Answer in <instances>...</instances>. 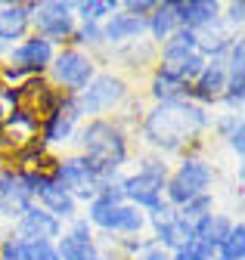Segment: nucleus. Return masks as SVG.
I'll return each mask as SVG.
<instances>
[{"label": "nucleus", "instance_id": "f257e3e1", "mask_svg": "<svg viewBox=\"0 0 245 260\" xmlns=\"http://www.w3.org/2000/svg\"><path fill=\"white\" fill-rule=\"evenodd\" d=\"M211 127V115L193 103H174V106H149L137 137L152 155H202V137Z\"/></svg>", "mask_w": 245, "mask_h": 260}, {"label": "nucleus", "instance_id": "f03ea898", "mask_svg": "<svg viewBox=\"0 0 245 260\" xmlns=\"http://www.w3.org/2000/svg\"><path fill=\"white\" fill-rule=\"evenodd\" d=\"M72 146H75V155L87 158L94 168L106 174H125V165L131 161V137L112 118L81 121Z\"/></svg>", "mask_w": 245, "mask_h": 260}, {"label": "nucleus", "instance_id": "7ed1b4c3", "mask_svg": "<svg viewBox=\"0 0 245 260\" xmlns=\"http://www.w3.org/2000/svg\"><path fill=\"white\" fill-rule=\"evenodd\" d=\"M214 183H218V171L205 155H180L165 180V205L177 211L196 195L211 192Z\"/></svg>", "mask_w": 245, "mask_h": 260}, {"label": "nucleus", "instance_id": "20e7f679", "mask_svg": "<svg viewBox=\"0 0 245 260\" xmlns=\"http://www.w3.org/2000/svg\"><path fill=\"white\" fill-rule=\"evenodd\" d=\"M50 177L63 186L72 199L84 208V205H90L100 195V189L106 186V183H112V180H118L121 174H106V171H100V168H94L87 158H81V155H75V152H69V155H56V161H53V168H50Z\"/></svg>", "mask_w": 245, "mask_h": 260}, {"label": "nucleus", "instance_id": "39448f33", "mask_svg": "<svg viewBox=\"0 0 245 260\" xmlns=\"http://www.w3.org/2000/svg\"><path fill=\"white\" fill-rule=\"evenodd\" d=\"M94 233H103V236H146L149 230V220L143 211H137L134 205L128 202H103V199H94L90 205H84V214H81Z\"/></svg>", "mask_w": 245, "mask_h": 260}, {"label": "nucleus", "instance_id": "423d86ee", "mask_svg": "<svg viewBox=\"0 0 245 260\" xmlns=\"http://www.w3.org/2000/svg\"><path fill=\"white\" fill-rule=\"evenodd\" d=\"M97 75H100V59L97 56H90L84 50H75V47H59L44 78H47L50 87L78 96Z\"/></svg>", "mask_w": 245, "mask_h": 260}, {"label": "nucleus", "instance_id": "0eeeda50", "mask_svg": "<svg viewBox=\"0 0 245 260\" xmlns=\"http://www.w3.org/2000/svg\"><path fill=\"white\" fill-rule=\"evenodd\" d=\"M128 100H131V84L118 72H103V69L78 93V106H81L84 121L87 118H112Z\"/></svg>", "mask_w": 245, "mask_h": 260}, {"label": "nucleus", "instance_id": "6e6552de", "mask_svg": "<svg viewBox=\"0 0 245 260\" xmlns=\"http://www.w3.org/2000/svg\"><path fill=\"white\" fill-rule=\"evenodd\" d=\"M32 10V35H41L56 50L69 47L78 19H75V0H28Z\"/></svg>", "mask_w": 245, "mask_h": 260}, {"label": "nucleus", "instance_id": "1a4fd4ad", "mask_svg": "<svg viewBox=\"0 0 245 260\" xmlns=\"http://www.w3.org/2000/svg\"><path fill=\"white\" fill-rule=\"evenodd\" d=\"M81 121H84V115H81V106H78V96L66 93L63 103H59V109L50 112L47 118H41V134H38V140H41L50 152L66 149V146H72V140H75V134H78Z\"/></svg>", "mask_w": 245, "mask_h": 260}, {"label": "nucleus", "instance_id": "9d476101", "mask_svg": "<svg viewBox=\"0 0 245 260\" xmlns=\"http://www.w3.org/2000/svg\"><path fill=\"white\" fill-rule=\"evenodd\" d=\"M118 183H121V192H125V202L134 205L137 211H143L146 217L168 208L165 205V180L140 174V171H125Z\"/></svg>", "mask_w": 245, "mask_h": 260}, {"label": "nucleus", "instance_id": "9b49d317", "mask_svg": "<svg viewBox=\"0 0 245 260\" xmlns=\"http://www.w3.org/2000/svg\"><path fill=\"white\" fill-rule=\"evenodd\" d=\"M53 56H56V47L50 41H44L41 35H28L25 41L10 47L0 62H7V65H13V69L25 72L28 78H41V75H47Z\"/></svg>", "mask_w": 245, "mask_h": 260}, {"label": "nucleus", "instance_id": "f8f14e48", "mask_svg": "<svg viewBox=\"0 0 245 260\" xmlns=\"http://www.w3.org/2000/svg\"><path fill=\"white\" fill-rule=\"evenodd\" d=\"M53 245H56L59 260H100L97 233L84 217H75L72 223H66Z\"/></svg>", "mask_w": 245, "mask_h": 260}, {"label": "nucleus", "instance_id": "ddd939ff", "mask_svg": "<svg viewBox=\"0 0 245 260\" xmlns=\"http://www.w3.org/2000/svg\"><path fill=\"white\" fill-rule=\"evenodd\" d=\"M146 220H149V230H146L149 239L159 248H165L168 254H174L177 248L193 242V223H187L174 208H162L159 214H152Z\"/></svg>", "mask_w": 245, "mask_h": 260}, {"label": "nucleus", "instance_id": "4468645a", "mask_svg": "<svg viewBox=\"0 0 245 260\" xmlns=\"http://www.w3.org/2000/svg\"><path fill=\"white\" fill-rule=\"evenodd\" d=\"M227 87V65L221 59H208L205 69L199 72V78L187 87V103L199 106V109H218L221 96Z\"/></svg>", "mask_w": 245, "mask_h": 260}, {"label": "nucleus", "instance_id": "2eb2a0df", "mask_svg": "<svg viewBox=\"0 0 245 260\" xmlns=\"http://www.w3.org/2000/svg\"><path fill=\"white\" fill-rule=\"evenodd\" d=\"M233 223H236V217H230V214H224V211H211L208 217H202V220L193 223V242H190V245H193L199 254H205L208 260H214V257H218L221 242H224L227 233L233 230Z\"/></svg>", "mask_w": 245, "mask_h": 260}, {"label": "nucleus", "instance_id": "dca6fc26", "mask_svg": "<svg viewBox=\"0 0 245 260\" xmlns=\"http://www.w3.org/2000/svg\"><path fill=\"white\" fill-rule=\"evenodd\" d=\"M106 59V62H115L118 69H128V72H143V69H156L159 65V47L152 44L149 38H140V41H131V44H121V47H106L103 53H97V59Z\"/></svg>", "mask_w": 245, "mask_h": 260}, {"label": "nucleus", "instance_id": "f3484780", "mask_svg": "<svg viewBox=\"0 0 245 260\" xmlns=\"http://www.w3.org/2000/svg\"><path fill=\"white\" fill-rule=\"evenodd\" d=\"M28 35H32L28 0H7V4H0V53H7Z\"/></svg>", "mask_w": 245, "mask_h": 260}, {"label": "nucleus", "instance_id": "a211bd4d", "mask_svg": "<svg viewBox=\"0 0 245 260\" xmlns=\"http://www.w3.org/2000/svg\"><path fill=\"white\" fill-rule=\"evenodd\" d=\"M10 233L25 239V242H56L59 233H63V223H59L56 217H50L44 208L32 205L13 226H10Z\"/></svg>", "mask_w": 245, "mask_h": 260}, {"label": "nucleus", "instance_id": "6ab92c4d", "mask_svg": "<svg viewBox=\"0 0 245 260\" xmlns=\"http://www.w3.org/2000/svg\"><path fill=\"white\" fill-rule=\"evenodd\" d=\"M140 38H146V19H134L125 10L112 13L103 22V41H106V47H121V44H131V41H140Z\"/></svg>", "mask_w": 245, "mask_h": 260}, {"label": "nucleus", "instance_id": "aec40b11", "mask_svg": "<svg viewBox=\"0 0 245 260\" xmlns=\"http://www.w3.org/2000/svg\"><path fill=\"white\" fill-rule=\"evenodd\" d=\"M177 25L187 31H199L202 25L221 19V0H174Z\"/></svg>", "mask_w": 245, "mask_h": 260}, {"label": "nucleus", "instance_id": "412c9836", "mask_svg": "<svg viewBox=\"0 0 245 260\" xmlns=\"http://www.w3.org/2000/svg\"><path fill=\"white\" fill-rule=\"evenodd\" d=\"M146 96H149L152 106H174V103L187 100V84H183L180 78H174L171 72H165V69L156 65V69L149 72V90H146Z\"/></svg>", "mask_w": 245, "mask_h": 260}, {"label": "nucleus", "instance_id": "4be33fe9", "mask_svg": "<svg viewBox=\"0 0 245 260\" xmlns=\"http://www.w3.org/2000/svg\"><path fill=\"white\" fill-rule=\"evenodd\" d=\"M193 35H196V50H199L205 59H221V56L227 53L230 41L236 38L233 31L221 22V19H214V22L202 25L199 31H193Z\"/></svg>", "mask_w": 245, "mask_h": 260}, {"label": "nucleus", "instance_id": "5701e85b", "mask_svg": "<svg viewBox=\"0 0 245 260\" xmlns=\"http://www.w3.org/2000/svg\"><path fill=\"white\" fill-rule=\"evenodd\" d=\"M177 28L180 25H177V16H174V0H156V10L146 19V38L156 47H162Z\"/></svg>", "mask_w": 245, "mask_h": 260}, {"label": "nucleus", "instance_id": "b1692460", "mask_svg": "<svg viewBox=\"0 0 245 260\" xmlns=\"http://www.w3.org/2000/svg\"><path fill=\"white\" fill-rule=\"evenodd\" d=\"M35 202L25 195V189L19 186V180H16V186L13 189H7V192H0V223L4 226H13L28 208H32Z\"/></svg>", "mask_w": 245, "mask_h": 260}, {"label": "nucleus", "instance_id": "393cba45", "mask_svg": "<svg viewBox=\"0 0 245 260\" xmlns=\"http://www.w3.org/2000/svg\"><path fill=\"white\" fill-rule=\"evenodd\" d=\"M190 53H199L196 50V35L187 28H177L174 35L159 47V62H177L183 56H190Z\"/></svg>", "mask_w": 245, "mask_h": 260}, {"label": "nucleus", "instance_id": "a878e982", "mask_svg": "<svg viewBox=\"0 0 245 260\" xmlns=\"http://www.w3.org/2000/svg\"><path fill=\"white\" fill-rule=\"evenodd\" d=\"M121 10V0H75V19L103 25L112 13Z\"/></svg>", "mask_w": 245, "mask_h": 260}, {"label": "nucleus", "instance_id": "bb28decb", "mask_svg": "<svg viewBox=\"0 0 245 260\" xmlns=\"http://www.w3.org/2000/svg\"><path fill=\"white\" fill-rule=\"evenodd\" d=\"M69 47L84 50V53H90V56L103 53V50H106V41H103V25H94V22H78V28H75V35H72Z\"/></svg>", "mask_w": 245, "mask_h": 260}, {"label": "nucleus", "instance_id": "cd10ccee", "mask_svg": "<svg viewBox=\"0 0 245 260\" xmlns=\"http://www.w3.org/2000/svg\"><path fill=\"white\" fill-rule=\"evenodd\" d=\"M242 106H245V75L236 72V75H227V87H224V96H221L218 109L242 115Z\"/></svg>", "mask_w": 245, "mask_h": 260}, {"label": "nucleus", "instance_id": "c85d7f7f", "mask_svg": "<svg viewBox=\"0 0 245 260\" xmlns=\"http://www.w3.org/2000/svg\"><path fill=\"white\" fill-rule=\"evenodd\" d=\"M208 130H211V134L218 137V140L227 143L233 134L245 130V121H242V115H236V112H221V109H218V112L211 115V127H208Z\"/></svg>", "mask_w": 245, "mask_h": 260}, {"label": "nucleus", "instance_id": "c756f323", "mask_svg": "<svg viewBox=\"0 0 245 260\" xmlns=\"http://www.w3.org/2000/svg\"><path fill=\"white\" fill-rule=\"evenodd\" d=\"M218 254L227 257V260H245V223H242L239 217H236V223H233V230L227 233V239L221 242Z\"/></svg>", "mask_w": 245, "mask_h": 260}, {"label": "nucleus", "instance_id": "7c9ffc66", "mask_svg": "<svg viewBox=\"0 0 245 260\" xmlns=\"http://www.w3.org/2000/svg\"><path fill=\"white\" fill-rule=\"evenodd\" d=\"M214 205H218V199H214V192H205V195H196V199H190L183 208H177V214L187 220V223H196L202 217H208L214 211Z\"/></svg>", "mask_w": 245, "mask_h": 260}, {"label": "nucleus", "instance_id": "2f4dec72", "mask_svg": "<svg viewBox=\"0 0 245 260\" xmlns=\"http://www.w3.org/2000/svg\"><path fill=\"white\" fill-rule=\"evenodd\" d=\"M134 171H140V174H149V177H159V180H168V174H171V165H168V158L146 152V155H140V158H137V168H134Z\"/></svg>", "mask_w": 245, "mask_h": 260}, {"label": "nucleus", "instance_id": "473e14b6", "mask_svg": "<svg viewBox=\"0 0 245 260\" xmlns=\"http://www.w3.org/2000/svg\"><path fill=\"white\" fill-rule=\"evenodd\" d=\"M221 22L233 35H239L242 25H245V4L242 0H227V4H221Z\"/></svg>", "mask_w": 245, "mask_h": 260}, {"label": "nucleus", "instance_id": "72a5a7b5", "mask_svg": "<svg viewBox=\"0 0 245 260\" xmlns=\"http://www.w3.org/2000/svg\"><path fill=\"white\" fill-rule=\"evenodd\" d=\"M121 10L128 16H134V19H149V13L156 10V0H125Z\"/></svg>", "mask_w": 245, "mask_h": 260}, {"label": "nucleus", "instance_id": "f704fd0d", "mask_svg": "<svg viewBox=\"0 0 245 260\" xmlns=\"http://www.w3.org/2000/svg\"><path fill=\"white\" fill-rule=\"evenodd\" d=\"M171 260H208L205 254H199L193 245H183V248H177L174 254H171Z\"/></svg>", "mask_w": 245, "mask_h": 260}, {"label": "nucleus", "instance_id": "c9c22d12", "mask_svg": "<svg viewBox=\"0 0 245 260\" xmlns=\"http://www.w3.org/2000/svg\"><path fill=\"white\" fill-rule=\"evenodd\" d=\"M137 260H171V254H168L165 248H159L156 242H152V245H149V248H146V251L137 257Z\"/></svg>", "mask_w": 245, "mask_h": 260}, {"label": "nucleus", "instance_id": "e433bc0d", "mask_svg": "<svg viewBox=\"0 0 245 260\" xmlns=\"http://www.w3.org/2000/svg\"><path fill=\"white\" fill-rule=\"evenodd\" d=\"M100 260H125V257H118L115 248H100Z\"/></svg>", "mask_w": 245, "mask_h": 260}, {"label": "nucleus", "instance_id": "4c0bfd02", "mask_svg": "<svg viewBox=\"0 0 245 260\" xmlns=\"http://www.w3.org/2000/svg\"><path fill=\"white\" fill-rule=\"evenodd\" d=\"M4 236H7V226H4V223H0V242H4Z\"/></svg>", "mask_w": 245, "mask_h": 260}, {"label": "nucleus", "instance_id": "58836bf2", "mask_svg": "<svg viewBox=\"0 0 245 260\" xmlns=\"http://www.w3.org/2000/svg\"><path fill=\"white\" fill-rule=\"evenodd\" d=\"M214 260H227V257H221V254H218V257H214Z\"/></svg>", "mask_w": 245, "mask_h": 260}, {"label": "nucleus", "instance_id": "ea45409f", "mask_svg": "<svg viewBox=\"0 0 245 260\" xmlns=\"http://www.w3.org/2000/svg\"><path fill=\"white\" fill-rule=\"evenodd\" d=\"M0 93H4V81H0Z\"/></svg>", "mask_w": 245, "mask_h": 260}, {"label": "nucleus", "instance_id": "a19ab883", "mask_svg": "<svg viewBox=\"0 0 245 260\" xmlns=\"http://www.w3.org/2000/svg\"><path fill=\"white\" fill-rule=\"evenodd\" d=\"M0 59H4V53H0Z\"/></svg>", "mask_w": 245, "mask_h": 260}]
</instances>
